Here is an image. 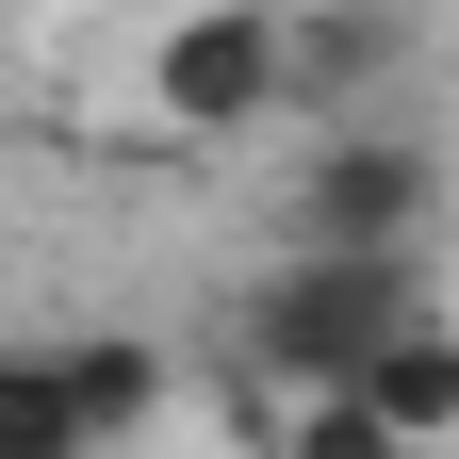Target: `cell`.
<instances>
[{
    "label": "cell",
    "mask_w": 459,
    "mask_h": 459,
    "mask_svg": "<svg viewBox=\"0 0 459 459\" xmlns=\"http://www.w3.org/2000/svg\"><path fill=\"white\" fill-rule=\"evenodd\" d=\"M66 394H82V459L164 427V344L148 328H66Z\"/></svg>",
    "instance_id": "obj_6"
},
{
    "label": "cell",
    "mask_w": 459,
    "mask_h": 459,
    "mask_svg": "<svg viewBox=\"0 0 459 459\" xmlns=\"http://www.w3.org/2000/svg\"><path fill=\"white\" fill-rule=\"evenodd\" d=\"M279 99H296L279 82V0H181V17L148 33V115L164 132L230 148V132H263Z\"/></svg>",
    "instance_id": "obj_2"
},
{
    "label": "cell",
    "mask_w": 459,
    "mask_h": 459,
    "mask_svg": "<svg viewBox=\"0 0 459 459\" xmlns=\"http://www.w3.org/2000/svg\"><path fill=\"white\" fill-rule=\"evenodd\" d=\"M0 459H82V394H66V344H0Z\"/></svg>",
    "instance_id": "obj_7"
},
{
    "label": "cell",
    "mask_w": 459,
    "mask_h": 459,
    "mask_svg": "<svg viewBox=\"0 0 459 459\" xmlns=\"http://www.w3.org/2000/svg\"><path fill=\"white\" fill-rule=\"evenodd\" d=\"M443 213V148L394 132V115H328L312 181H296V230H328V247H427Z\"/></svg>",
    "instance_id": "obj_3"
},
{
    "label": "cell",
    "mask_w": 459,
    "mask_h": 459,
    "mask_svg": "<svg viewBox=\"0 0 459 459\" xmlns=\"http://www.w3.org/2000/svg\"><path fill=\"white\" fill-rule=\"evenodd\" d=\"M394 312H427L411 247H328V230H296V263H279L263 296H247V361H263L279 394H328V377L361 361Z\"/></svg>",
    "instance_id": "obj_1"
},
{
    "label": "cell",
    "mask_w": 459,
    "mask_h": 459,
    "mask_svg": "<svg viewBox=\"0 0 459 459\" xmlns=\"http://www.w3.org/2000/svg\"><path fill=\"white\" fill-rule=\"evenodd\" d=\"M394 49H411V17H394V0H312V17H279V82L344 115L361 82H394Z\"/></svg>",
    "instance_id": "obj_5"
},
{
    "label": "cell",
    "mask_w": 459,
    "mask_h": 459,
    "mask_svg": "<svg viewBox=\"0 0 459 459\" xmlns=\"http://www.w3.org/2000/svg\"><path fill=\"white\" fill-rule=\"evenodd\" d=\"M344 394H361L377 459H394V443H459V328H443V312H394L361 361H344Z\"/></svg>",
    "instance_id": "obj_4"
}]
</instances>
